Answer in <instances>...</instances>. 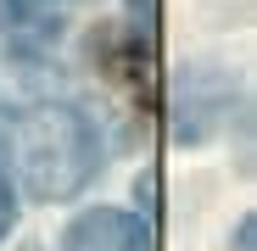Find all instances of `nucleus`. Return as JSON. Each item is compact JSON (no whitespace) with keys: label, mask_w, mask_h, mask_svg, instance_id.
<instances>
[{"label":"nucleus","mask_w":257,"mask_h":251,"mask_svg":"<svg viewBox=\"0 0 257 251\" xmlns=\"http://www.w3.org/2000/svg\"><path fill=\"white\" fill-rule=\"evenodd\" d=\"M0 134H6V151H12L23 190H34L39 201H62L101 173V134L67 101L17 106L0 117Z\"/></svg>","instance_id":"f257e3e1"},{"label":"nucleus","mask_w":257,"mask_h":251,"mask_svg":"<svg viewBox=\"0 0 257 251\" xmlns=\"http://www.w3.org/2000/svg\"><path fill=\"white\" fill-rule=\"evenodd\" d=\"M62 251H151V229L135 212H117V206H90L78 212L62 234Z\"/></svg>","instance_id":"f03ea898"},{"label":"nucleus","mask_w":257,"mask_h":251,"mask_svg":"<svg viewBox=\"0 0 257 251\" xmlns=\"http://www.w3.org/2000/svg\"><path fill=\"white\" fill-rule=\"evenodd\" d=\"M67 0H0V23H12L17 34H51Z\"/></svg>","instance_id":"7ed1b4c3"},{"label":"nucleus","mask_w":257,"mask_h":251,"mask_svg":"<svg viewBox=\"0 0 257 251\" xmlns=\"http://www.w3.org/2000/svg\"><path fill=\"white\" fill-rule=\"evenodd\" d=\"M12 218H17V201H12V184H6V173H0V234L12 229Z\"/></svg>","instance_id":"20e7f679"},{"label":"nucleus","mask_w":257,"mask_h":251,"mask_svg":"<svg viewBox=\"0 0 257 251\" xmlns=\"http://www.w3.org/2000/svg\"><path fill=\"white\" fill-rule=\"evenodd\" d=\"M235 251H251V218H240V229H235Z\"/></svg>","instance_id":"39448f33"}]
</instances>
